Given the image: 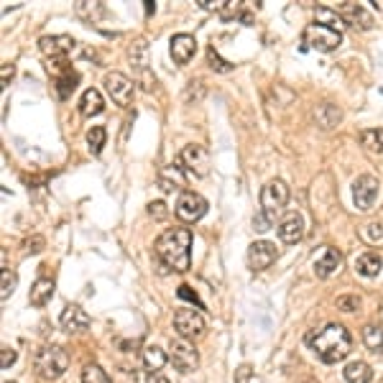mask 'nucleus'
<instances>
[{
    "label": "nucleus",
    "mask_w": 383,
    "mask_h": 383,
    "mask_svg": "<svg viewBox=\"0 0 383 383\" xmlns=\"http://www.w3.org/2000/svg\"><path fill=\"white\" fill-rule=\"evenodd\" d=\"M307 342L310 347L317 353V358L322 360V363H340L350 355L353 350V337L347 332L342 325H325L322 330H317V332L307 335Z\"/></svg>",
    "instance_id": "obj_1"
},
{
    "label": "nucleus",
    "mask_w": 383,
    "mask_h": 383,
    "mask_svg": "<svg viewBox=\"0 0 383 383\" xmlns=\"http://www.w3.org/2000/svg\"><path fill=\"white\" fill-rule=\"evenodd\" d=\"M156 255L174 271H189L192 266V233L189 228H169L158 235Z\"/></svg>",
    "instance_id": "obj_2"
},
{
    "label": "nucleus",
    "mask_w": 383,
    "mask_h": 383,
    "mask_svg": "<svg viewBox=\"0 0 383 383\" xmlns=\"http://www.w3.org/2000/svg\"><path fill=\"white\" fill-rule=\"evenodd\" d=\"M34 368H36L39 376L46 378V381H56V378H61L67 373L69 355L64 353L61 347L46 345V347H41L36 353V358H34Z\"/></svg>",
    "instance_id": "obj_3"
},
{
    "label": "nucleus",
    "mask_w": 383,
    "mask_h": 383,
    "mask_svg": "<svg viewBox=\"0 0 383 383\" xmlns=\"http://www.w3.org/2000/svg\"><path fill=\"white\" fill-rule=\"evenodd\" d=\"M289 202V187L281 179H271L266 187L261 189V215L274 225L276 218L281 215V210Z\"/></svg>",
    "instance_id": "obj_4"
},
{
    "label": "nucleus",
    "mask_w": 383,
    "mask_h": 383,
    "mask_svg": "<svg viewBox=\"0 0 383 383\" xmlns=\"http://www.w3.org/2000/svg\"><path fill=\"white\" fill-rule=\"evenodd\" d=\"M302 39L315 51H335L342 44V34L330 24H310Z\"/></svg>",
    "instance_id": "obj_5"
},
{
    "label": "nucleus",
    "mask_w": 383,
    "mask_h": 383,
    "mask_svg": "<svg viewBox=\"0 0 383 383\" xmlns=\"http://www.w3.org/2000/svg\"><path fill=\"white\" fill-rule=\"evenodd\" d=\"M105 90H108V95L113 98V103L121 105V108H128V105L133 103L136 85H133V79H128L123 72L105 74Z\"/></svg>",
    "instance_id": "obj_6"
},
{
    "label": "nucleus",
    "mask_w": 383,
    "mask_h": 383,
    "mask_svg": "<svg viewBox=\"0 0 383 383\" xmlns=\"http://www.w3.org/2000/svg\"><path fill=\"white\" fill-rule=\"evenodd\" d=\"M378 192H381V182H378L373 174H363L353 182V202L358 210H371L378 200Z\"/></svg>",
    "instance_id": "obj_7"
},
{
    "label": "nucleus",
    "mask_w": 383,
    "mask_h": 383,
    "mask_svg": "<svg viewBox=\"0 0 383 383\" xmlns=\"http://www.w3.org/2000/svg\"><path fill=\"white\" fill-rule=\"evenodd\" d=\"M174 330L184 340H197L205 335V317L197 310H179L174 315Z\"/></svg>",
    "instance_id": "obj_8"
},
{
    "label": "nucleus",
    "mask_w": 383,
    "mask_h": 383,
    "mask_svg": "<svg viewBox=\"0 0 383 383\" xmlns=\"http://www.w3.org/2000/svg\"><path fill=\"white\" fill-rule=\"evenodd\" d=\"M174 213L182 223H197L200 218H205L207 213V200L197 192H182Z\"/></svg>",
    "instance_id": "obj_9"
},
{
    "label": "nucleus",
    "mask_w": 383,
    "mask_h": 383,
    "mask_svg": "<svg viewBox=\"0 0 383 383\" xmlns=\"http://www.w3.org/2000/svg\"><path fill=\"white\" fill-rule=\"evenodd\" d=\"M171 363L174 368L182 373H192L197 371V365H200V355H197L195 345H189V340L179 337V340H171Z\"/></svg>",
    "instance_id": "obj_10"
},
{
    "label": "nucleus",
    "mask_w": 383,
    "mask_h": 383,
    "mask_svg": "<svg viewBox=\"0 0 383 383\" xmlns=\"http://www.w3.org/2000/svg\"><path fill=\"white\" fill-rule=\"evenodd\" d=\"M179 161H182L184 169H187L189 174H195V177H207V174H210V153L202 146H197V143L184 146Z\"/></svg>",
    "instance_id": "obj_11"
},
{
    "label": "nucleus",
    "mask_w": 383,
    "mask_h": 383,
    "mask_svg": "<svg viewBox=\"0 0 383 383\" xmlns=\"http://www.w3.org/2000/svg\"><path fill=\"white\" fill-rule=\"evenodd\" d=\"M276 258H279V250H276L274 243H268V240H255L248 248V266L253 271H266V268L274 266Z\"/></svg>",
    "instance_id": "obj_12"
},
{
    "label": "nucleus",
    "mask_w": 383,
    "mask_h": 383,
    "mask_svg": "<svg viewBox=\"0 0 383 383\" xmlns=\"http://www.w3.org/2000/svg\"><path fill=\"white\" fill-rule=\"evenodd\" d=\"M39 49L49 59H64L74 49V39L67 34H56V36H41L39 39Z\"/></svg>",
    "instance_id": "obj_13"
},
{
    "label": "nucleus",
    "mask_w": 383,
    "mask_h": 383,
    "mask_svg": "<svg viewBox=\"0 0 383 383\" xmlns=\"http://www.w3.org/2000/svg\"><path fill=\"white\" fill-rule=\"evenodd\" d=\"M337 16H340L347 26H353V29H360V31L373 29V16L365 11L363 6H358V3H342V6L337 8Z\"/></svg>",
    "instance_id": "obj_14"
},
{
    "label": "nucleus",
    "mask_w": 383,
    "mask_h": 383,
    "mask_svg": "<svg viewBox=\"0 0 383 383\" xmlns=\"http://www.w3.org/2000/svg\"><path fill=\"white\" fill-rule=\"evenodd\" d=\"M171 59L177 61L179 67H184V64H189L192 61V56H195L197 51V39L192 36V34H177V36H171Z\"/></svg>",
    "instance_id": "obj_15"
},
{
    "label": "nucleus",
    "mask_w": 383,
    "mask_h": 383,
    "mask_svg": "<svg viewBox=\"0 0 383 383\" xmlns=\"http://www.w3.org/2000/svg\"><path fill=\"white\" fill-rule=\"evenodd\" d=\"M340 266H342L340 250L330 248V245H325L322 253L315 258V274L320 276V279H330L335 271H340Z\"/></svg>",
    "instance_id": "obj_16"
},
{
    "label": "nucleus",
    "mask_w": 383,
    "mask_h": 383,
    "mask_svg": "<svg viewBox=\"0 0 383 383\" xmlns=\"http://www.w3.org/2000/svg\"><path fill=\"white\" fill-rule=\"evenodd\" d=\"M59 322L67 332H82V330L90 327V315H87L82 307L69 305V307H64V312H61Z\"/></svg>",
    "instance_id": "obj_17"
},
{
    "label": "nucleus",
    "mask_w": 383,
    "mask_h": 383,
    "mask_svg": "<svg viewBox=\"0 0 383 383\" xmlns=\"http://www.w3.org/2000/svg\"><path fill=\"white\" fill-rule=\"evenodd\" d=\"M279 238L284 243H299L305 238V220H302V215H286L279 223Z\"/></svg>",
    "instance_id": "obj_18"
},
{
    "label": "nucleus",
    "mask_w": 383,
    "mask_h": 383,
    "mask_svg": "<svg viewBox=\"0 0 383 383\" xmlns=\"http://www.w3.org/2000/svg\"><path fill=\"white\" fill-rule=\"evenodd\" d=\"M105 110V100L100 95V90L90 87V90L82 92V98H79V113L85 118H92V116H100Z\"/></svg>",
    "instance_id": "obj_19"
},
{
    "label": "nucleus",
    "mask_w": 383,
    "mask_h": 383,
    "mask_svg": "<svg viewBox=\"0 0 383 383\" xmlns=\"http://www.w3.org/2000/svg\"><path fill=\"white\" fill-rule=\"evenodd\" d=\"M51 297H54V281L39 279L36 284H34V289H31L29 302H31V307H46L51 302Z\"/></svg>",
    "instance_id": "obj_20"
},
{
    "label": "nucleus",
    "mask_w": 383,
    "mask_h": 383,
    "mask_svg": "<svg viewBox=\"0 0 383 383\" xmlns=\"http://www.w3.org/2000/svg\"><path fill=\"white\" fill-rule=\"evenodd\" d=\"M342 376H345L347 383H371L373 371H371V365L363 363V360H353V363L345 365Z\"/></svg>",
    "instance_id": "obj_21"
},
{
    "label": "nucleus",
    "mask_w": 383,
    "mask_h": 383,
    "mask_svg": "<svg viewBox=\"0 0 383 383\" xmlns=\"http://www.w3.org/2000/svg\"><path fill=\"white\" fill-rule=\"evenodd\" d=\"M381 268H383V258L378 253H363L358 261H355V271H358L360 276H368V279L381 274Z\"/></svg>",
    "instance_id": "obj_22"
},
{
    "label": "nucleus",
    "mask_w": 383,
    "mask_h": 383,
    "mask_svg": "<svg viewBox=\"0 0 383 383\" xmlns=\"http://www.w3.org/2000/svg\"><path fill=\"white\" fill-rule=\"evenodd\" d=\"M315 121L320 123L325 131H327V128H335L337 123L342 121V113H340V108H335V105L325 103V105H320V108L315 110Z\"/></svg>",
    "instance_id": "obj_23"
},
{
    "label": "nucleus",
    "mask_w": 383,
    "mask_h": 383,
    "mask_svg": "<svg viewBox=\"0 0 383 383\" xmlns=\"http://www.w3.org/2000/svg\"><path fill=\"white\" fill-rule=\"evenodd\" d=\"M143 365H146L151 373H158L166 365V353L161 350V347L148 345L146 350H143Z\"/></svg>",
    "instance_id": "obj_24"
},
{
    "label": "nucleus",
    "mask_w": 383,
    "mask_h": 383,
    "mask_svg": "<svg viewBox=\"0 0 383 383\" xmlns=\"http://www.w3.org/2000/svg\"><path fill=\"white\" fill-rule=\"evenodd\" d=\"M360 141H363V146L373 153H383V128H368L360 133Z\"/></svg>",
    "instance_id": "obj_25"
},
{
    "label": "nucleus",
    "mask_w": 383,
    "mask_h": 383,
    "mask_svg": "<svg viewBox=\"0 0 383 383\" xmlns=\"http://www.w3.org/2000/svg\"><path fill=\"white\" fill-rule=\"evenodd\" d=\"M363 342L368 350H373V353H378L383 347V327H378V325H365L363 327Z\"/></svg>",
    "instance_id": "obj_26"
},
{
    "label": "nucleus",
    "mask_w": 383,
    "mask_h": 383,
    "mask_svg": "<svg viewBox=\"0 0 383 383\" xmlns=\"http://www.w3.org/2000/svg\"><path fill=\"white\" fill-rule=\"evenodd\" d=\"M105 138H108V133H105L103 126H92L90 131H87V143H90V151L95 153V156L105 148Z\"/></svg>",
    "instance_id": "obj_27"
},
{
    "label": "nucleus",
    "mask_w": 383,
    "mask_h": 383,
    "mask_svg": "<svg viewBox=\"0 0 383 383\" xmlns=\"http://www.w3.org/2000/svg\"><path fill=\"white\" fill-rule=\"evenodd\" d=\"M74 87H77V74L69 69L67 74H59L56 77V92H59V98H69L74 92Z\"/></svg>",
    "instance_id": "obj_28"
},
{
    "label": "nucleus",
    "mask_w": 383,
    "mask_h": 383,
    "mask_svg": "<svg viewBox=\"0 0 383 383\" xmlns=\"http://www.w3.org/2000/svg\"><path fill=\"white\" fill-rule=\"evenodd\" d=\"M82 383H113L108 373L100 368V365H85L82 371Z\"/></svg>",
    "instance_id": "obj_29"
},
{
    "label": "nucleus",
    "mask_w": 383,
    "mask_h": 383,
    "mask_svg": "<svg viewBox=\"0 0 383 383\" xmlns=\"http://www.w3.org/2000/svg\"><path fill=\"white\" fill-rule=\"evenodd\" d=\"M207 61H210V67H213L215 72H230V69H233L230 61L220 59V54L215 51V46H210V49H207Z\"/></svg>",
    "instance_id": "obj_30"
},
{
    "label": "nucleus",
    "mask_w": 383,
    "mask_h": 383,
    "mask_svg": "<svg viewBox=\"0 0 383 383\" xmlns=\"http://www.w3.org/2000/svg\"><path fill=\"white\" fill-rule=\"evenodd\" d=\"M363 238L368 243H378L383 238V225L381 223H368V225L363 228Z\"/></svg>",
    "instance_id": "obj_31"
},
{
    "label": "nucleus",
    "mask_w": 383,
    "mask_h": 383,
    "mask_svg": "<svg viewBox=\"0 0 383 383\" xmlns=\"http://www.w3.org/2000/svg\"><path fill=\"white\" fill-rule=\"evenodd\" d=\"M13 289H16V274H11V271H3V292H0V299L6 302L8 297L13 294Z\"/></svg>",
    "instance_id": "obj_32"
},
{
    "label": "nucleus",
    "mask_w": 383,
    "mask_h": 383,
    "mask_svg": "<svg viewBox=\"0 0 383 383\" xmlns=\"http://www.w3.org/2000/svg\"><path fill=\"white\" fill-rule=\"evenodd\" d=\"M177 297L179 299H187V302H192V305H197L202 310V302H200V297H197V292H192V286H187V284H182L177 289Z\"/></svg>",
    "instance_id": "obj_33"
},
{
    "label": "nucleus",
    "mask_w": 383,
    "mask_h": 383,
    "mask_svg": "<svg viewBox=\"0 0 383 383\" xmlns=\"http://www.w3.org/2000/svg\"><path fill=\"white\" fill-rule=\"evenodd\" d=\"M228 3H230V0H200V8H205V11H218V13H225Z\"/></svg>",
    "instance_id": "obj_34"
},
{
    "label": "nucleus",
    "mask_w": 383,
    "mask_h": 383,
    "mask_svg": "<svg viewBox=\"0 0 383 383\" xmlns=\"http://www.w3.org/2000/svg\"><path fill=\"white\" fill-rule=\"evenodd\" d=\"M337 307L342 312H355L360 307V299L358 297H337Z\"/></svg>",
    "instance_id": "obj_35"
},
{
    "label": "nucleus",
    "mask_w": 383,
    "mask_h": 383,
    "mask_svg": "<svg viewBox=\"0 0 383 383\" xmlns=\"http://www.w3.org/2000/svg\"><path fill=\"white\" fill-rule=\"evenodd\" d=\"M16 363V350L13 347H3V353H0V365L3 368H11Z\"/></svg>",
    "instance_id": "obj_36"
},
{
    "label": "nucleus",
    "mask_w": 383,
    "mask_h": 383,
    "mask_svg": "<svg viewBox=\"0 0 383 383\" xmlns=\"http://www.w3.org/2000/svg\"><path fill=\"white\" fill-rule=\"evenodd\" d=\"M148 213H151V218H156V220L166 218V205L164 202H151V205H148Z\"/></svg>",
    "instance_id": "obj_37"
},
{
    "label": "nucleus",
    "mask_w": 383,
    "mask_h": 383,
    "mask_svg": "<svg viewBox=\"0 0 383 383\" xmlns=\"http://www.w3.org/2000/svg\"><path fill=\"white\" fill-rule=\"evenodd\" d=\"M26 250H29V253H41V250H44V238L34 235L29 243H26Z\"/></svg>",
    "instance_id": "obj_38"
},
{
    "label": "nucleus",
    "mask_w": 383,
    "mask_h": 383,
    "mask_svg": "<svg viewBox=\"0 0 383 383\" xmlns=\"http://www.w3.org/2000/svg\"><path fill=\"white\" fill-rule=\"evenodd\" d=\"M148 383H171L166 376H161V373H148Z\"/></svg>",
    "instance_id": "obj_39"
},
{
    "label": "nucleus",
    "mask_w": 383,
    "mask_h": 383,
    "mask_svg": "<svg viewBox=\"0 0 383 383\" xmlns=\"http://www.w3.org/2000/svg\"><path fill=\"white\" fill-rule=\"evenodd\" d=\"M8 77H13V67H3V85H8Z\"/></svg>",
    "instance_id": "obj_40"
},
{
    "label": "nucleus",
    "mask_w": 383,
    "mask_h": 383,
    "mask_svg": "<svg viewBox=\"0 0 383 383\" xmlns=\"http://www.w3.org/2000/svg\"><path fill=\"white\" fill-rule=\"evenodd\" d=\"M376 8H378V11H383V3H378V0H376Z\"/></svg>",
    "instance_id": "obj_41"
},
{
    "label": "nucleus",
    "mask_w": 383,
    "mask_h": 383,
    "mask_svg": "<svg viewBox=\"0 0 383 383\" xmlns=\"http://www.w3.org/2000/svg\"><path fill=\"white\" fill-rule=\"evenodd\" d=\"M6 383H13V381H6Z\"/></svg>",
    "instance_id": "obj_42"
}]
</instances>
